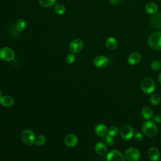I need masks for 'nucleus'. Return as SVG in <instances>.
Instances as JSON below:
<instances>
[{
	"mask_svg": "<svg viewBox=\"0 0 161 161\" xmlns=\"http://www.w3.org/2000/svg\"><path fill=\"white\" fill-rule=\"evenodd\" d=\"M142 131L147 137L152 138L156 136L158 132L157 126L153 121H147L142 125Z\"/></svg>",
	"mask_w": 161,
	"mask_h": 161,
	"instance_id": "obj_1",
	"label": "nucleus"
},
{
	"mask_svg": "<svg viewBox=\"0 0 161 161\" xmlns=\"http://www.w3.org/2000/svg\"><path fill=\"white\" fill-rule=\"evenodd\" d=\"M148 44L153 50H161V31H155L152 33L148 38Z\"/></svg>",
	"mask_w": 161,
	"mask_h": 161,
	"instance_id": "obj_2",
	"label": "nucleus"
},
{
	"mask_svg": "<svg viewBox=\"0 0 161 161\" xmlns=\"http://www.w3.org/2000/svg\"><path fill=\"white\" fill-rule=\"evenodd\" d=\"M140 87L142 91L147 94H149L152 92L155 89V84L154 80L150 77H145L142 79L140 83Z\"/></svg>",
	"mask_w": 161,
	"mask_h": 161,
	"instance_id": "obj_3",
	"label": "nucleus"
},
{
	"mask_svg": "<svg viewBox=\"0 0 161 161\" xmlns=\"http://www.w3.org/2000/svg\"><path fill=\"white\" fill-rule=\"evenodd\" d=\"M22 142L26 145H32L35 143V135L33 131L26 129L22 131L21 134Z\"/></svg>",
	"mask_w": 161,
	"mask_h": 161,
	"instance_id": "obj_4",
	"label": "nucleus"
},
{
	"mask_svg": "<svg viewBox=\"0 0 161 161\" xmlns=\"http://www.w3.org/2000/svg\"><path fill=\"white\" fill-rule=\"evenodd\" d=\"M125 157L128 161H138L141 157V153L136 148L130 147L125 150Z\"/></svg>",
	"mask_w": 161,
	"mask_h": 161,
	"instance_id": "obj_5",
	"label": "nucleus"
},
{
	"mask_svg": "<svg viewBox=\"0 0 161 161\" xmlns=\"http://www.w3.org/2000/svg\"><path fill=\"white\" fill-rule=\"evenodd\" d=\"M15 53L9 47H3L0 49V58L5 62H11L14 60Z\"/></svg>",
	"mask_w": 161,
	"mask_h": 161,
	"instance_id": "obj_6",
	"label": "nucleus"
},
{
	"mask_svg": "<svg viewBox=\"0 0 161 161\" xmlns=\"http://www.w3.org/2000/svg\"><path fill=\"white\" fill-rule=\"evenodd\" d=\"M119 134L124 140L128 141L131 140L134 136V130L130 125H124L120 129Z\"/></svg>",
	"mask_w": 161,
	"mask_h": 161,
	"instance_id": "obj_7",
	"label": "nucleus"
},
{
	"mask_svg": "<svg viewBox=\"0 0 161 161\" xmlns=\"http://www.w3.org/2000/svg\"><path fill=\"white\" fill-rule=\"evenodd\" d=\"M106 161H125V157L120 151L112 150L107 153Z\"/></svg>",
	"mask_w": 161,
	"mask_h": 161,
	"instance_id": "obj_8",
	"label": "nucleus"
},
{
	"mask_svg": "<svg viewBox=\"0 0 161 161\" xmlns=\"http://www.w3.org/2000/svg\"><path fill=\"white\" fill-rule=\"evenodd\" d=\"M83 42L80 39H74L69 44V50L72 53H77L80 52L83 48Z\"/></svg>",
	"mask_w": 161,
	"mask_h": 161,
	"instance_id": "obj_9",
	"label": "nucleus"
},
{
	"mask_svg": "<svg viewBox=\"0 0 161 161\" xmlns=\"http://www.w3.org/2000/svg\"><path fill=\"white\" fill-rule=\"evenodd\" d=\"M94 65L97 68H104L109 64V59L104 55H98L94 59Z\"/></svg>",
	"mask_w": 161,
	"mask_h": 161,
	"instance_id": "obj_10",
	"label": "nucleus"
},
{
	"mask_svg": "<svg viewBox=\"0 0 161 161\" xmlns=\"http://www.w3.org/2000/svg\"><path fill=\"white\" fill-rule=\"evenodd\" d=\"M150 23L154 28L161 30V13L153 14L150 18Z\"/></svg>",
	"mask_w": 161,
	"mask_h": 161,
	"instance_id": "obj_11",
	"label": "nucleus"
},
{
	"mask_svg": "<svg viewBox=\"0 0 161 161\" xmlns=\"http://www.w3.org/2000/svg\"><path fill=\"white\" fill-rule=\"evenodd\" d=\"M148 157L151 161H158L160 157L158 148L155 147H150L148 151Z\"/></svg>",
	"mask_w": 161,
	"mask_h": 161,
	"instance_id": "obj_12",
	"label": "nucleus"
},
{
	"mask_svg": "<svg viewBox=\"0 0 161 161\" xmlns=\"http://www.w3.org/2000/svg\"><path fill=\"white\" fill-rule=\"evenodd\" d=\"M64 143L69 147H74L77 144L78 138L75 135L69 134L65 136Z\"/></svg>",
	"mask_w": 161,
	"mask_h": 161,
	"instance_id": "obj_13",
	"label": "nucleus"
},
{
	"mask_svg": "<svg viewBox=\"0 0 161 161\" xmlns=\"http://www.w3.org/2000/svg\"><path fill=\"white\" fill-rule=\"evenodd\" d=\"M141 55L138 52H133L128 57V62L130 65H135L138 64L141 60Z\"/></svg>",
	"mask_w": 161,
	"mask_h": 161,
	"instance_id": "obj_14",
	"label": "nucleus"
},
{
	"mask_svg": "<svg viewBox=\"0 0 161 161\" xmlns=\"http://www.w3.org/2000/svg\"><path fill=\"white\" fill-rule=\"evenodd\" d=\"M14 104V99L8 95L2 96L0 97V104L4 107H10Z\"/></svg>",
	"mask_w": 161,
	"mask_h": 161,
	"instance_id": "obj_15",
	"label": "nucleus"
},
{
	"mask_svg": "<svg viewBox=\"0 0 161 161\" xmlns=\"http://www.w3.org/2000/svg\"><path fill=\"white\" fill-rule=\"evenodd\" d=\"M94 131L96 134L98 136H104L107 133V127L103 123H98L95 126Z\"/></svg>",
	"mask_w": 161,
	"mask_h": 161,
	"instance_id": "obj_16",
	"label": "nucleus"
},
{
	"mask_svg": "<svg viewBox=\"0 0 161 161\" xmlns=\"http://www.w3.org/2000/svg\"><path fill=\"white\" fill-rule=\"evenodd\" d=\"M95 151L97 153L101 155H104L107 153V148L102 142H97L94 146Z\"/></svg>",
	"mask_w": 161,
	"mask_h": 161,
	"instance_id": "obj_17",
	"label": "nucleus"
},
{
	"mask_svg": "<svg viewBox=\"0 0 161 161\" xmlns=\"http://www.w3.org/2000/svg\"><path fill=\"white\" fill-rule=\"evenodd\" d=\"M106 47L109 50H114L118 46V42L115 38L109 37L106 39L105 42Z\"/></svg>",
	"mask_w": 161,
	"mask_h": 161,
	"instance_id": "obj_18",
	"label": "nucleus"
},
{
	"mask_svg": "<svg viewBox=\"0 0 161 161\" xmlns=\"http://www.w3.org/2000/svg\"><path fill=\"white\" fill-rule=\"evenodd\" d=\"M145 9V11L148 13L153 14L157 12L158 8V6L157 4H155L154 3H149L146 4Z\"/></svg>",
	"mask_w": 161,
	"mask_h": 161,
	"instance_id": "obj_19",
	"label": "nucleus"
},
{
	"mask_svg": "<svg viewBox=\"0 0 161 161\" xmlns=\"http://www.w3.org/2000/svg\"><path fill=\"white\" fill-rule=\"evenodd\" d=\"M141 114L143 118L149 119L153 115V111L149 106H145L141 111Z\"/></svg>",
	"mask_w": 161,
	"mask_h": 161,
	"instance_id": "obj_20",
	"label": "nucleus"
},
{
	"mask_svg": "<svg viewBox=\"0 0 161 161\" xmlns=\"http://www.w3.org/2000/svg\"><path fill=\"white\" fill-rule=\"evenodd\" d=\"M160 101H161V97L158 94L153 93L151 95L150 97V102L152 105L153 106L158 105Z\"/></svg>",
	"mask_w": 161,
	"mask_h": 161,
	"instance_id": "obj_21",
	"label": "nucleus"
},
{
	"mask_svg": "<svg viewBox=\"0 0 161 161\" xmlns=\"http://www.w3.org/2000/svg\"><path fill=\"white\" fill-rule=\"evenodd\" d=\"M56 0H39L40 4L44 8H49L55 4Z\"/></svg>",
	"mask_w": 161,
	"mask_h": 161,
	"instance_id": "obj_22",
	"label": "nucleus"
},
{
	"mask_svg": "<svg viewBox=\"0 0 161 161\" xmlns=\"http://www.w3.org/2000/svg\"><path fill=\"white\" fill-rule=\"evenodd\" d=\"M26 26V23L24 19H19L16 25V30L18 31H23Z\"/></svg>",
	"mask_w": 161,
	"mask_h": 161,
	"instance_id": "obj_23",
	"label": "nucleus"
},
{
	"mask_svg": "<svg viewBox=\"0 0 161 161\" xmlns=\"http://www.w3.org/2000/svg\"><path fill=\"white\" fill-rule=\"evenodd\" d=\"M55 11L58 14L62 15L65 13L66 9H65V8L64 5L60 4H58L55 7Z\"/></svg>",
	"mask_w": 161,
	"mask_h": 161,
	"instance_id": "obj_24",
	"label": "nucleus"
},
{
	"mask_svg": "<svg viewBox=\"0 0 161 161\" xmlns=\"http://www.w3.org/2000/svg\"><path fill=\"white\" fill-rule=\"evenodd\" d=\"M46 142V138L45 136L40 135L39 136H38L36 139H35V144L37 146H42L43 145L45 144V143Z\"/></svg>",
	"mask_w": 161,
	"mask_h": 161,
	"instance_id": "obj_25",
	"label": "nucleus"
},
{
	"mask_svg": "<svg viewBox=\"0 0 161 161\" xmlns=\"http://www.w3.org/2000/svg\"><path fill=\"white\" fill-rule=\"evenodd\" d=\"M150 67L153 70H158L161 68V62L158 60H154L152 62Z\"/></svg>",
	"mask_w": 161,
	"mask_h": 161,
	"instance_id": "obj_26",
	"label": "nucleus"
},
{
	"mask_svg": "<svg viewBox=\"0 0 161 161\" xmlns=\"http://www.w3.org/2000/svg\"><path fill=\"white\" fill-rule=\"evenodd\" d=\"M118 133V128L116 126H112L109 127V128L108 130V135L112 136L113 137L116 136Z\"/></svg>",
	"mask_w": 161,
	"mask_h": 161,
	"instance_id": "obj_27",
	"label": "nucleus"
},
{
	"mask_svg": "<svg viewBox=\"0 0 161 161\" xmlns=\"http://www.w3.org/2000/svg\"><path fill=\"white\" fill-rule=\"evenodd\" d=\"M76 60V56L74 53H70L66 57V62L69 64H73Z\"/></svg>",
	"mask_w": 161,
	"mask_h": 161,
	"instance_id": "obj_28",
	"label": "nucleus"
},
{
	"mask_svg": "<svg viewBox=\"0 0 161 161\" xmlns=\"http://www.w3.org/2000/svg\"><path fill=\"white\" fill-rule=\"evenodd\" d=\"M105 142L108 145V146H112L114 142V139L113 138V136H110L109 135H107L106 136H105Z\"/></svg>",
	"mask_w": 161,
	"mask_h": 161,
	"instance_id": "obj_29",
	"label": "nucleus"
},
{
	"mask_svg": "<svg viewBox=\"0 0 161 161\" xmlns=\"http://www.w3.org/2000/svg\"><path fill=\"white\" fill-rule=\"evenodd\" d=\"M134 138H135V140L138 142L143 141L144 138L143 134L140 132H136L135 134H134Z\"/></svg>",
	"mask_w": 161,
	"mask_h": 161,
	"instance_id": "obj_30",
	"label": "nucleus"
},
{
	"mask_svg": "<svg viewBox=\"0 0 161 161\" xmlns=\"http://www.w3.org/2000/svg\"><path fill=\"white\" fill-rule=\"evenodd\" d=\"M153 121L155 123H161V114H157L154 118H153Z\"/></svg>",
	"mask_w": 161,
	"mask_h": 161,
	"instance_id": "obj_31",
	"label": "nucleus"
},
{
	"mask_svg": "<svg viewBox=\"0 0 161 161\" xmlns=\"http://www.w3.org/2000/svg\"><path fill=\"white\" fill-rule=\"evenodd\" d=\"M121 1V0H109V2L113 5H116V4H119Z\"/></svg>",
	"mask_w": 161,
	"mask_h": 161,
	"instance_id": "obj_32",
	"label": "nucleus"
},
{
	"mask_svg": "<svg viewBox=\"0 0 161 161\" xmlns=\"http://www.w3.org/2000/svg\"><path fill=\"white\" fill-rule=\"evenodd\" d=\"M158 82L159 83L161 84V73L159 74L158 75Z\"/></svg>",
	"mask_w": 161,
	"mask_h": 161,
	"instance_id": "obj_33",
	"label": "nucleus"
},
{
	"mask_svg": "<svg viewBox=\"0 0 161 161\" xmlns=\"http://www.w3.org/2000/svg\"><path fill=\"white\" fill-rule=\"evenodd\" d=\"M3 96V92H2V91H1V90L0 89V97H1Z\"/></svg>",
	"mask_w": 161,
	"mask_h": 161,
	"instance_id": "obj_34",
	"label": "nucleus"
}]
</instances>
